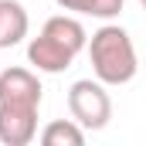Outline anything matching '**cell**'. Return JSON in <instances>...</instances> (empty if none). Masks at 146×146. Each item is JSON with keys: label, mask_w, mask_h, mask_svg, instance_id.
<instances>
[{"label": "cell", "mask_w": 146, "mask_h": 146, "mask_svg": "<svg viewBox=\"0 0 146 146\" xmlns=\"http://www.w3.org/2000/svg\"><path fill=\"white\" fill-rule=\"evenodd\" d=\"M92 72L102 85H129L139 72V58H136V44L126 27L119 24H102L95 34L85 41Z\"/></svg>", "instance_id": "cell-1"}, {"label": "cell", "mask_w": 146, "mask_h": 146, "mask_svg": "<svg viewBox=\"0 0 146 146\" xmlns=\"http://www.w3.org/2000/svg\"><path fill=\"white\" fill-rule=\"evenodd\" d=\"M68 112L72 119L85 129V133H95V129H106L112 119V99L106 92V85L99 78H78L68 88Z\"/></svg>", "instance_id": "cell-2"}, {"label": "cell", "mask_w": 146, "mask_h": 146, "mask_svg": "<svg viewBox=\"0 0 146 146\" xmlns=\"http://www.w3.org/2000/svg\"><path fill=\"white\" fill-rule=\"evenodd\" d=\"M41 78L34 68H3L0 72V106H21V109H41Z\"/></svg>", "instance_id": "cell-3"}, {"label": "cell", "mask_w": 146, "mask_h": 146, "mask_svg": "<svg viewBox=\"0 0 146 146\" xmlns=\"http://www.w3.org/2000/svg\"><path fill=\"white\" fill-rule=\"evenodd\" d=\"M78 54H72L61 41H54L51 34H41L31 37V44H27V61H31V68L34 72H44V75H61L65 68H72V61Z\"/></svg>", "instance_id": "cell-4"}, {"label": "cell", "mask_w": 146, "mask_h": 146, "mask_svg": "<svg viewBox=\"0 0 146 146\" xmlns=\"http://www.w3.org/2000/svg\"><path fill=\"white\" fill-rule=\"evenodd\" d=\"M37 136V109L0 106V143L3 146H27Z\"/></svg>", "instance_id": "cell-5"}, {"label": "cell", "mask_w": 146, "mask_h": 146, "mask_svg": "<svg viewBox=\"0 0 146 146\" xmlns=\"http://www.w3.org/2000/svg\"><path fill=\"white\" fill-rule=\"evenodd\" d=\"M27 10L21 0H0V51L3 48H14L27 37Z\"/></svg>", "instance_id": "cell-6"}, {"label": "cell", "mask_w": 146, "mask_h": 146, "mask_svg": "<svg viewBox=\"0 0 146 146\" xmlns=\"http://www.w3.org/2000/svg\"><path fill=\"white\" fill-rule=\"evenodd\" d=\"M41 31H44V34H51L54 41H61L72 54H82V51H85V41H88L85 27H82V21L72 17V14H54V17H48Z\"/></svg>", "instance_id": "cell-7"}, {"label": "cell", "mask_w": 146, "mask_h": 146, "mask_svg": "<svg viewBox=\"0 0 146 146\" xmlns=\"http://www.w3.org/2000/svg\"><path fill=\"white\" fill-rule=\"evenodd\" d=\"M41 143L44 146H82L85 143V129L75 119H51L41 129Z\"/></svg>", "instance_id": "cell-8"}, {"label": "cell", "mask_w": 146, "mask_h": 146, "mask_svg": "<svg viewBox=\"0 0 146 146\" xmlns=\"http://www.w3.org/2000/svg\"><path fill=\"white\" fill-rule=\"evenodd\" d=\"M61 10H72V14H85V17H99V21H112L119 17L122 3L126 0H54Z\"/></svg>", "instance_id": "cell-9"}]
</instances>
